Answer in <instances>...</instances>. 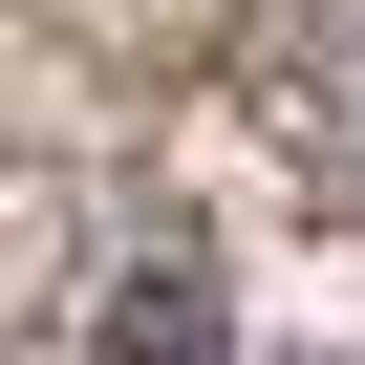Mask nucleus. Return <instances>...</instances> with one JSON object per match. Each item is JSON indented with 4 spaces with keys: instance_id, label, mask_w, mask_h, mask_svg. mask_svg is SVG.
<instances>
[{
    "instance_id": "nucleus-1",
    "label": "nucleus",
    "mask_w": 365,
    "mask_h": 365,
    "mask_svg": "<svg viewBox=\"0 0 365 365\" xmlns=\"http://www.w3.org/2000/svg\"><path fill=\"white\" fill-rule=\"evenodd\" d=\"M108 365H237V344H215V279H194V258H150L129 322H108Z\"/></svg>"
}]
</instances>
